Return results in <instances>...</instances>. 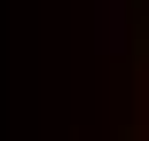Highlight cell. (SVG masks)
Here are the masks:
<instances>
[{
    "instance_id": "cell-1",
    "label": "cell",
    "mask_w": 149,
    "mask_h": 141,
    "mask_svg": "<svg viewBox=\"0 0 149 141\" xmlns=\"http://www.w3.org/2000/svg\"><path fill=\"white\" fill-rule=\"evenodd\" d=\"M94 55L102 63L134 55V0H94Z\"/></svg>"
}]
</instances>
